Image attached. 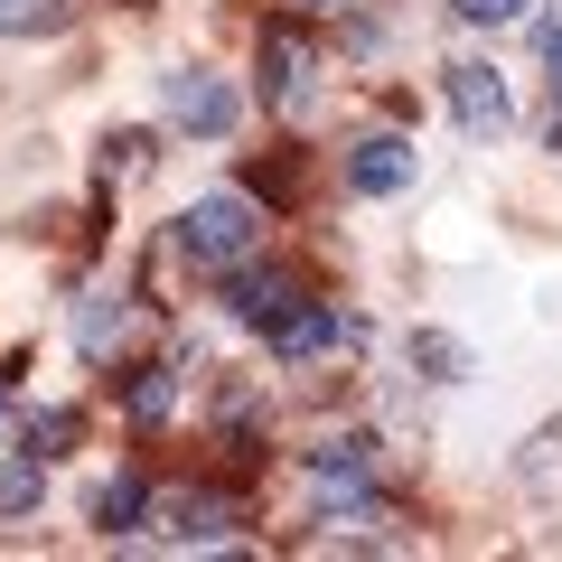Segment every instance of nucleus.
I'll return each mask as SVG.
<instances>
[{"mask_svg": "<svg viewBox=\"0 0 562 562\" xmlns=\"http://www.w3.org/2000/svg\"><path fill=\"white\" fill-rule=\"evenodd\" d=\"M179 254H198V262H244V254H262V206L254 198H198L179 216Z\"/></svg>", "mask_w": 562, "mask_h": 562, "instance_id": "nucleus-1", "label": "nucleus"}, {"mask_svg": "<svg viewBox=\"0 0 562 562\" xmlns=\"http://www.w3.org/2000/svg\"><path fill=\"white\" fill-rule=\"evenodd\" d=\"M160 103H169V122L198 132V140H225V132H235V85H216L206 66H179V76L160 85Z\"/></svg>", "mask_w": 562, "mask_h": 562, "instance_id": "nucleus-2", "label": "nucleus"}, {"mask_svg": "<svg viewBox=\"0 0 562 562\" xmlns=\"http://www.w3.org/2000/svg\"><path fill=\"white\" fill-rule=\"evenodd\" d=\"M450 113H460L469 132H506V122H516V103H506L497 66H450Z\"/></svg>", "mask_w": 562, "mask_h": 562, "instance_id": "nucleus-3", "label": "nucleus"}, {"mask_svg": "<svg viewBox=\"0 0 562 562\" xmlns=\"http://www.w3.org/2000/svg\"><path fill=\"white\" fill-rule=\"evenodd\" d=\"M403 179H413V150H403V140H357V160H347V188H366V198H394Z\"/></svg>", "mask_w": 562, "mask_h": 562, "instance_id": "nucleus-4", "label": "nucleus"}, {"mask_svg": "<svg viewBox=\"0 0 562 562\" xmlns=\"http://www.w3.org/2000/svg\"><path fill=\"white\" fill-rule=\"evenodd\" d=\"M66 20V0H0V38H38Z\"/></svg>", "mask_w": 562, "mask_h": 562, "instance_id": "nucleus-5", "label": "nucleus"}, {"mask_svg": "<svg viewBox=\"0 0 562 562\" xmlns=\"http://www.w3.org/2000/svg\"><path fill=\"white\" fill-rule=\"evenodd\" d=\"M160 516H169V535H225V506L216 497H169Z\"/></svg>", "mask_w": 562, "mask_h": 562, "instance_id": "nucleus-6", "label": "nucleus"}, {"mask_svg": "<svg viewBox=\"0 0 562 562\" xmlns=\"http://www.w3.org/2000/svg\"><path fill=\"white\" fill-rule=\"evenodd\" d=\"M132 516H140V487H103V497H94V525H103V535H122Z\"/></svg>", "mask_w": 562, "mask_h": 562, "instance_id": "nucleus-7", "label": "nucleus"}, {"mask_svg": "<svg viewBox=\"0 0 562 562\" xmlns=\"http://www.w3.org/2000/svg\"><path fill=\"white\" fill-rule=\"evenodd\" d=\"M450 10H460V20H469V29H497V20H516L525 0H450Z\"/></svg>", "mask_w": 562, "mask_h": 562, "instance_id": "nucleus-8", "label": "nucleus"}, {"mask_svg": "<svg viewBox=\"0 0 562 562\" xmlns=\"http://www.w3.org/2000/svg\"><path fill=\"white\" fill-rule=\"evenodd\" d=\"M543 66H553V103H562V29L543 38Z\"/></svg>", "mask_w": 562, "mask_h": 562, "instance_id": "nucleus-9", "label": "nucleus"}, {"mask_svg": "<svg viewBox=\"0 0 562 562\" xmlns=\"http://www.w3.org/2000/svg\"><path fill=\"white\" fill-rule=\"evenodd\" d=\"M310 10H366V0H310Z\"/></svg>", "mask_w": 562, "mask_h": 562, "instance_id": "nucleus-10", "label": "nucleus"}]
</instances>
